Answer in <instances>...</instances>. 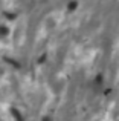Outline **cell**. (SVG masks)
Wrapping results in <instances>:
<instances>
[{
    "instance_id": "1",
    "label": "cell",
    "mask_w": 119,
    "mask_h": 121,
    "mask_svg": "<svg viewBox=\"0 0 119 121\" xmlns=\"http://www.w3.org/2000/svg\"><path fill=\"white\" fill-rule=\"evenodd\" d=\"M75 8H76V2H70L69 3V11H73Z\"/></svg>"
},
{
    "instance_id": "2",
    "label": "cell",
    "mask_w": 119,
    "mask_h": 121,
    "mask_svg": "<svg viewBox=\"0 0 119 121\" xmlns=\"http://www.w3.org/2000/svg\"><path fill=\"white\" fill-rule=\"evenodd\" d=\"M8 31H6V28L5 26H0V34H6Z\"/></svg>"
}]
</instances>
